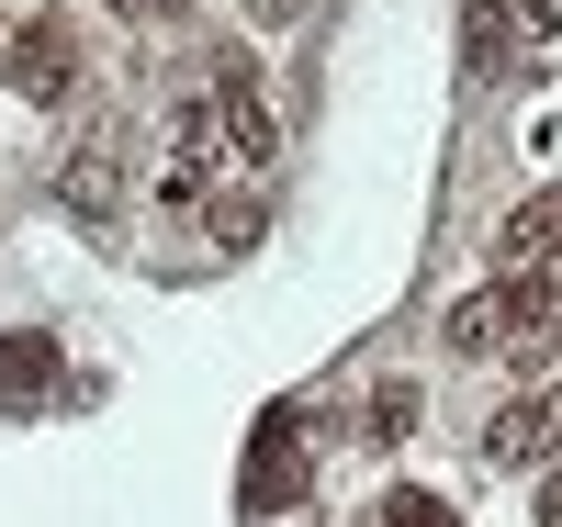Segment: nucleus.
I'll use <instances>...</instances> for the list:
<instances>
[{"label": "nucleus", "mask_w": 562, "mask_h": 527, "mask_svg": "<svg viewBox=\"0 0 562 527\" xmlns=\"http://www.w3.org/2000/svg\"><path fill=\"white\" fill-rule=\"evenodd\" d=\"M540 337H562V270H506L495 293L450 303V348H461V359H484V348H540Z\"/></svg>", "instance_id": "f257e3e1"}, {"label": "nucleus", "mask_w": 562, "mask_h": 527, "mask_svg": "<svg viewBox=\"0 0 562 527\" xmlns=\"http://www.w3.org/2000/svg\"><path fill=\"white\" fill-rule=\"evenodd\" d=\"M0 90H23V102H45V113H57L68 90H79V34H68L57 12L12 23V79H0Z\"/></svg>", "instance_id": "f03ea898"}, {"label": "nucleus", "mask_w": 562, "mask_h": 527, "mask_svg": "<svg viewBox=\"0 0 562 527\" xmlns=\"http://www.w3.org/2000/svg\"><path fill=\"white\" fill-rule=\"evenodd\" d=\"M551 438H562V393H518V404H495V415H484V460H495V471L551 460Z\"/></svg>", "instance_id": "7ed1b4c3"}, {"label": "nucleus", "mask_w": 562, "mask_h": 527, "mask_svg": "<svg viewBox=\"0 0 562 527\" xmlns=\"http://www.w3.org/2000/svg\"><path fill=\"white\" fill-rule=\"evenodd\" d=\"M57 203H68V214H90V225H102V214L124 203V135H113V124L68 147V169H57Z\"/></svg>", "instance_id": "20e7f679"}, {"label": "nucleus", "mask_w": 562, "mask_h": 527, "mask_svg": "<svg viewBox=\"0 0 562 527\" xmlns=\"http://www.w3.org/2000/svg\"><path fill=\"white\" fill-rule=\"evenodd\" d=\"M540 259H562V191H540L495 225V270H540Z\"/></svg>", "instance_id": "39448f33"}, {"label": "nucleus", "mask_w": 562, "mask_h": 527, "mask_svg": "<svg viewBox=\"0 0 562 527\" xmlns=\"http://www.w3.org/2000/svg\"><path fill=\"white\" fill-rule=\"evenodd\" d=\"M461 45H473V68H506V57H518V34H506V0H473V12H461Z\"/></svg>", "instance_id": "423d86ee"}, {"label": "nucleus", "mask_w": 562, "mask_h": 527, "mask_svg": "<svg viewBox=\"0 0 562 527\" xmlns=\"http://www.w3.org/2000/svg\"><path fill=\"white\" fill-rule=\"evenodd\" d=\"M45 370H57V348H45V337H12V348H0V381H12V393H34Z\"/></svg>", "instance_id": "0eeeda50"}, {"label": "nucleus", "mask_w": 562, "mask_h": 527, "mask_svg": "<svg viewBox=\"0 0 562 527\" xmlns=\"http://www.w3.org/2000/svg\"><path fill=\"white\" fill-rule=\"evenodd\" d=\"M371 527H461L439 494H383V516H371Z\"/></svg>", "instance_id": "6e6552de"}, {"label": "nucleus", "mask_w": 562, "mask_h": 527, "mask_svg": "<svg viewBox=\"0 0 562 527\" xmlns=\"http://www.w3.org/2000/svg\"><path fill=\"white\" fill-rule=\"evenodd\" d=\"M304 12H315V0H248V23H270V34H293Z\"/></svg>", "instance_id": "1a4fd4ad"}, {"label": "nucleus", "mask_w": 562, "mask_h": 527, "mask_svg": "<svg viewBox=\"0 0 562 527\" xmlns=\"http://www.w3.org/2000/svg\"><path fill=\"white\" fill-rule=\"evenodd\" d=\"M540 527H562V471H551V483H540Z\"/></svg>", "instance_id": "9d476101"}, {"label": "nucleus", "mask_w": 562, "mask_h": 527, "mask_svg": "<svg viewBox=\"0 0 562 527\" xmlns=\"http://www.w3.org/2000/svg\"><path fill=\"white\" fill-rule=\"evenodd\" d=\"M0 79H12V12H0Z\"/></svg>", "instance_id": "9b49d317"}, {"label": "nucleus", "mask_w": 562, "mask_h": 527, "mask_svg": "<svg viewBox=\"0 0 562 527\" xmlns=\"http://www.w3.org/2000/svg\"><path fill=\"white\" fill-rule=\"evenodd\" d=\"M113 12H158V0H113Z\"/></svg>", "instance_id": "f8f14e48"}]
</instances>
